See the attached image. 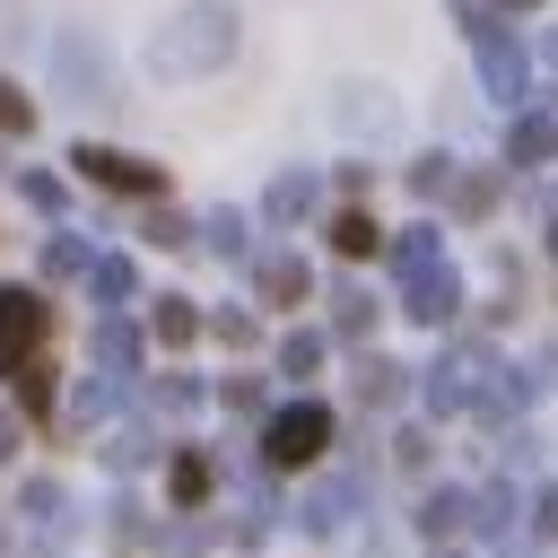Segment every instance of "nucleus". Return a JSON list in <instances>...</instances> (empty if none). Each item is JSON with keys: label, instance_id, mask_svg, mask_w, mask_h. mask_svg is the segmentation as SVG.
<instances>
[{"label": "nucleus", "instance_id": "20e7f679", "mask_svg": "<svg viewBox=\"0 0 558 558\" xmlns=\"http://www.w3.org/2000/svg\"><path fill=\"white\" fill-rule=\"evenodd\" d=\"M78 166L105 183V192H166V174L148 157H122V148H78Z\"/></svg>", "mask_w": 558, "mask_h": 558}, {"label": "nucleus", "instance_id": "f8f14e48", "mask_svg": "<svg viewBox=\"0 0 558 558\" xmlns=\"http://www.w3.org/2000/svg\"><path fill=\"white\" fill-rule=\"evenodd\" d=\"M0 131H35V105L17 96V78H0Z\"/></svg>", "mask_w": 558, "mask_h": 558}, {"label": "nucleus", "instance_id": "4468645a", "mask_svg": "<svg viewBox=\"0 0 558 558\" xmlns=\"http://www.w3.org/2000/svg\"><path fill=\"white\" fill-rule=\"evenodd\" d=\"M314 357H323V340H314V331H296V340H288V349H279V366H288V375H305V366H314Z\"/></svg>", "mask_w": 558, "mask_h": 558}, {"label": "nucleus", "instance_id": "2eb2a0df", "mask_svg": "<svg viewBox=\"0 0 558 558\" xmlns=\"http://www.w3.org/2000/svg\"><path fill=\"white\" fill-rule=\"evenodd\" d=\"M514 157H549V122H523L514 131Z\"/></svg>", "mask_w": 558, "mask_h": 558}, {"label": "nucleus", "instance_id": "0eeeda50", "mask_svg": "<svg viewBox=\"0 0 558 558\" xmlns=\"http://www.w3.org/2000/svg\"><path fill=\"white\" fill-rule=\"evenodd\" d=\"M192 331H201V314H192V296H166V305H157V340H166V349H183Z\"/></svg>", "mask_w": 558, "mask_h": 558}, {"label": "nucleus", "instance_id": "9b49d317", "mask_svg": "<svg viewBox=\"0 0 558 558\" xmlns=\"http://www.w3.org/2000/svg\"><path fill=\"white\" fill-rule=\"evenodd\" d=\"M445 305H453V288H445L436 270H418V288H410V314H427V323H436Z\"/></svg>", "mask_w": 558, "mask_h": 558}, {"label": "nucleus", "instance_id": "f03ea898", "mask_svg": "<svg viewBox=\"0 0 558 558\" xmlns=\"http://www.w3.org/2000/svg\"><path fill=\"white\" fill-rule=\"evenodd\" d=\"M44 340H52V305L35 288H0V375H26Z\"/></svg>", "mask_w": 558, "mask_h": 558}, {"label": "nucleus", "instance_id": "39448f33", "mask_svg": "<svg viewBox=\"0 0 558 558\" xmlns=\"http://www.w3.org/2000/svg\"><path fill=\"white\" fill-rule=\"evenodd\" d=\"M131 357H140V331L105 314V323H96V366H105V375H131Z\"/></svg>", "mask_w": 558, "mask_h": 558}, {"label": "nucleus", "instance_id": "ddd939ff", "mask_svg": "<svg viewBox=\"0 0 558 558\" xmlns=\"http://www.w3.org/2000/svg\"><path fill=\"white\" fill-rule=\"evenodd\" d=\"M201 488H209V462H201V453H183V462H174V497H183V506H192V497H201Z\"/></svg>", "mask_w": 558, "mask_h": 558}, {"label": "nucleus", "instance_id": "9d476101", "mask_svg": "<svg viewBox=\"0 0 558 558\" xmlns=\"http://www.w3.org/2000/svg\"><path fill=\"white\" fill-rule=\"evenodd\" d=\"M131 288H140V270H131L122 253H113V262H96V296H113V305H122Z\"/></svg>", "mask_w": 558, "mask_h": 558}, {"label": "nucleus", "instance_id": "dca6fc26", "mask_svg": "<svg viewBox=\"0 0 558 558\" xmlns=\"http://www.w3.org/2000/svg\"><path fill=\"white\" fill-rule=\"evenodd\" d=\"M0 462H9V418H0Z\"/></svg>", "mask_w": 558, "mask_h": 558}, {"label": "nucleus", "instance_id": "6e6552de", "mask_svg": "<svg viewBox=\"0 0 558 558\" xmlns=\"http://www.w3.org/2000/svg\"><path fill=\"white\" fill-rule=\"evenodd\" d=\"M262 296H305V270H296L288 253H270V262H262Z\"/></svg>", "mask_w": 558, "mask_h": 558}, {"label": "nucleus", "instance_id": "f257e3e1", "mask_svg": "<svg viewBox=\"0 0 558 558\" xmlns=\"http://www.w3.org/2000/svg\"><path fill=\"white\" fill-rule=\"evenodd\" d=\"M227 44H235V17L192 9V17H174V35H157V70H209V61H227Z\"/></svg>", "mask_w": 558, "mask_h": 558}, {"label": "nucleus", "instance_id": "f3484780", "mask_svg": "<svg viewBox=\"0 0 558 558\" xmlns=\"http://www.w3.org/2000/svg\"><path fill=\"white\" fill-rule=\"evenodd\" d=\"M514 9H532V0H514Z\"/></svg>", "mask_w": 558, "mask_h": 558}, {"label": "nucleus", "instance_id": "423d86ee", "mask_svg": "<svg viewBox=\"0 0 558 558\" xmlns=\"http://www.w3.org/2000/svg\"><path fill=\"white\" fill-rule=\"evenodd\" d=\"M44 270H52V279H78V270H96V253H87L78 235H44Z\"/></svg>", "mask_w": 558, "mask_h": 558}, {"label": "nucleus", "instance_id": "1a4fd4ad", "mask_svg": "<svg viewBox=\"0 0 558 558\" xmlns=\"http://www.w3.org/2000/svg\"><path fill=\"white\" fill-rule=\"evenodd\" d=\"M331 244H340V253H375V227H366L357 209H340V218H331Z\"/></svg>", "mask_w": 558, "mask_h": 558}, {"label": "nucleus", "instance_id": "7ed1b4c3", "mask_svg": "<svg viewBox=\"0 0 558 558\" xmlns=\"http://www.w3.org/2000/svg\"><path fill=\"white\" fill-rule=\"evenodd\" d=\"M262 445H270V462H314V453L331 445V410H323V401H296V410L270 418Z\"/></svg>", "mask_w": 558, "mask_h": 558}]
</instances>
